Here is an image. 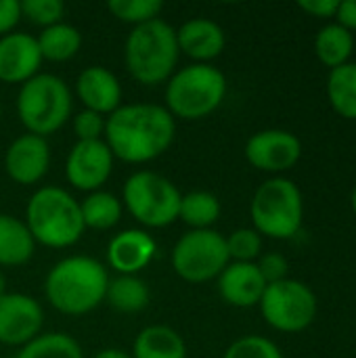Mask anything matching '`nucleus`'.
I'll return each instance as SVG.
<instances>
[{"mask_svg": "<svg viewBox=\"0 0 356 358\" xmlns=\"http://www.w3.org/2000/svg\"><path fill=\"white\" fill-rule=\"evenodd\" d=\"M21 21V6L17 0H0V38L15 31Z\"/></svg>", "mask_w": 356, "mask_h": 358, "instance_id": "c9c22d12", "label": "nucleus"}, {"mask_svg": "<svg viewBox=\"0 0 356 358\" xmlns=\"http://www.w3.org/2000/svg\"><path fill=\"white\" fill-rule=\"evenodd\" d=\"M151 300L149 285L138 275H118L115 279H109L105 302L124 315H134L147 308Z\"/></svg>", "mask_w": 356, "mask_h": 358, "instance_id": "5701e85b", "label": "nucleus"}, {"mask_svg": "<svg viewBox=\"0 0 356 358\" xmlns=\"http://www.w3.org/2000/svg\"><path fill=\"white\" fill-rule=\"evenodd\" d=\"M80 212L86 229L92 231H109L115 224H120L124 206L122 199L105 189L86 193V197L80 201Z\"/></svg>", "mask_w": 356, "mask_h": 358, "instance_id": "393cba45", "label": "nucleus"}, {"mask_svg": "<svg viewBox=\"0 0 356 358\" xmlns=\"http://www.w3.org/2000/svg\"><path fill=\"white\" fill-rule=\"evenodd\" d=\"M132 358H187L183 336L168 325H149L138 331L132 344Z\"/></svg>", "mask_w": 356, "mask_h": 358, "instance_id": "412c9836", "label": "nucleus"}, {"mask_svg": "<svg viewBox=\"0 0 356 358\" xmlns=\"http://www.w3.org/2000/svg\"><path fill=\"white\" fill-rule=\"evenodd\" d=\"M0 111H2V99H0Z\"/></svg>", "mask_w": 356, "mask_h": 358, "instance_id": "a19ab883", "label": "nucleus"}, {"mask_svg": "<svg viewBox=\"0 0 356 358\" xmlns=\"http://www.w3.org/2000/svg\"><path fill=\"white\" fill-rule=\"evenodd\" d=\"M4 294H6V275L0 268V296H4Z\"/></svg>", "mask_w": 356, "mask_h": 358, "instance_id": "58836bf2", "label": "nucleus"}, {"mask_svg": "<svg viewBox=\"0 0 356 358\" xmlns=\"http://www.w3.org/2000/svg\"><path fill=\"white\" fill-rule=\"evenodd\" d=\"M73 109V96L67 82L55 73H38L21 84L17 94V115L25 132L50 136L61 130Z\"/></svg>", "mask_w": 356, "mask_h": 358, "instance_id": "0eeeda50", "label": "nucleus"}, {"mask_svg": "<svg viewBox=\"0 0 356 358\" xmlns=\"http://www.w3.org/2000/svg\"><path fill=\"white\" fill-rule=\"evenodd\" d=\"M334 21L348 31H356V0H340Z\"/></svg>", "mask_w": 356, "mask_h": 358, "instance_id": "e433bc0d", "label": "nucleus"}, {"mask_svg": "<svg viewBox=\"0 0 356 358\" xmlns=\"http://www.w3.org/2000/svg\"><path fill=\"white\" fill-rule=\"evenodd\" d=\"M109 273L97 258L67 256L46 275L44 296L48 304L67 317H82L105 302Z\"/></svg>", "mask_w": 356, "mask_h": 358, "instance_id": "f03ea898", "label": "nucleus"}, {"mask_svg": "<svg viewBox=\"0 0 356 358\" xmlns=\"http://www.w3.org/2000/svg\"><path fill=\"white\" fill-rule=\"evenodd\" d=\"M176 42L180 55H187L193 63H212L227 46V34L220 23L195 17L176 29Z\"/></svg>", "mask_w": 356, "mask_h": 358, "instance_id": "6ab92c4d", "label": "nucleus"}, {"mask_svg": "<svg viewBox=\"0 0 356 358\" xmlns=\"http://www.w3.org/2000/svg\"><path fill=\"white\" fill-rule=\"evenodd\" d=\"M222 214L220 199L210 191H191L180 197L178 220L185 222L191 231L212 229Z\"/></svg>", "mask_w": 356, "mask_h": 358, "instance_id": "a878e982", "label": "nucleus"}, {"mask_svg": "<svg viewBox=\"0 0 356 358\" xmlns=\"http://www.w3.org/2000/svg\"><path fill=\"white\" fill-rule=\"evenodd\" d=\"M13 358H84L82 346L67 334H40L29 344L21 346Z\"/></svg>", "mask_w": 356, "mask_h": 358, "instance_id": "cd10ccee", "label": "nucleus"}, {"mask_svg": "<svg viewBox=\"0 0 356 358\" xmlns=\"http://www.w3.org/2000/svg\"><path fill=\"white\" fill-rule=\"evenodd\" d=\"M44 325V310L27 294L0 296V344L25 346L36 340Z\"/></svg>", "mask_w": 356, "mask_h": 358, "instance_id": "ddd939ff", "label": "nucleus"}, {"mask_svg": "<svg viewBox=\"0 0 356 358\" xmlns=\"http://www.w3.org/2000/svg\"><path fill=\"white\" fill-rule=\"evenodd\" d=\"M42 52L36 36L25 31H10L0 38V82L25 84L40 73Z\"/></svg>", "mask_w": 356, "mask_h": 358, "instance_id": "2eb2a0df", "label": "nucleus"}, {"mask_svg": "<svg viewBox=\"0 0 356 358\" xmlns=\"http://www.w3.org/2000/svg\"><path fill=\"white\" fill-rule=\"evenodd\" d=\"M350 206H353V212L356 216V185L353 187V193H350Z\"/></svg>", "mask_w": 356, "mask_h": 358, "instance_id": "ea45409f", "label": "nucleus"}, {"mask_svg": "<svg viewBox=\"0 0 356 358\" xmlns=\"http://www.w3.org/2000/svg\"><path fill=\"white\" fill-rule=\"evenodd\" d=\"M258 308L264 323L275 331L300 334L315 323L319 300L311 285L287 277L283 281L266 285Z\"/></svg>", "mask_w": 356, "mask_h": 358, "instance_id": "1a4fd4ad", "label": "nucleus"}, {"mask_svg": "<svg viewBox=\"0 0 356 358\" xmlns=\"http://www.w3.org/2000/svg\"><path fill=\"white\" fill-rule=\"evenodd\" d=\"M256 266L262 275V279L266 281V285L283 281L290 277V262L281 252H266L256 260Z\"/></svg>", "mask_w": 356, "mask_h": 358, "instance_id": "72a5a7b5", "label": "nucleus"}, {"mask_svg": "<svg viewBox=\"0 0 356 358\" xmlns=\"http://www.w3.org/2000/svg\"><path fill=\"white\" fill-rule=\"evenodd\" d=\"M176 120L164 105L122 103L105 122L103 141L113 157L141 166L162 157L174 143Z\"/></svg>", "mask_w": 356, "mask_h": 358, "instance_id": "f257e3e1", "label": "nucleus"}, {"mask_svg": "<svg viewBox=\"0 0 356 358\" xmlns=\"http://www.w3.org/2000/svg\"><path fill=\"white\" fill-rule=\"evenodd\" d=\"M225 241L231 262H256L262 256V235L252 227L235 229Z\"/></svg>", "mask_w": 356, "mask_h": 358, "instance_id": "c756f323", "label": "nucleus"}, {"mask_svg": "<svg viewBox=\"0 0 356 358\" xmlns=\"http://www.w3.org/2000/svg\"><path fill=\"white\" fill-rule=\"evenodd\" d=\"M25 227L36 243L50 250L76 245L86 227L80 212V201L63 187H40L25 206Z\"/></svg>", "mask_w": 356, "mask_h": 358, "instance_id": "7ed1b4c3", "label": "nucleus"}, {"mask_svg": "<svg viewBox=\"0 0 356 358\" xmlns=\"http://www.w3.org/2000/svg\"><path fill=\"white\" fill-rule=\"evenodd\" d=\"M38 46L42 52L44 61H52V63H65L69 59H73L80 48H82V34L78 27L61 21L55 23L50 27H44L38 36Z\"/></svg>", "mask_w": 356, "mask_h": 358, "instance_id": "b1692460", "label": "nucleus"}, {"mask_svg": "<svg viewBox=\"0 0 356 358\" xmlns=\"http://www.w3.org/2000/svg\"><path fill=\"white\" fill-rule=\"evenodd\" d=\"M216 283L220 298L235 308L258 306L266 289V281L262 279L256 262H229Z\"/></svg>", "mask_w": 356, "mask_h": 358, "instance_id": "a211bd4d", "label": "nucleus"}, {"mask_svg": "<svg viewBox=\"0 0 356 358\" xmlns=\"http://www.w3.org/2000/svg\"><path fill=\"white\" fill-rule=\"evenodd\" d=\"M243 153L252 168L273 176H283L300 162L302 141L290 130L266 128L248 138Z\"/></svg>", "mask_w": 356, "mask_h": 358, "instance_id": "9b49d317", "label": "nucleus"}, {"mask_svg": "<svg viewBox=\"0 0 356 358\" xmlns=\"http://www.w3.org/2000/svg\"><path fill=\"white\" fill-rule=\"evenodd\" d=\"M222 358H283V352L264 336H243L225 350Z\"/></svg>", "mask_w": 356, "mask_h": 358, "instance_id": "7c9ffc66", "label": "nucleus"}, {"mask_svg": "<svg viewBox=\"0 0 356 358\" xmlns=\"http://www.w3.org/2000/svg\"><path fill=\"white\" fill-rule=\"evenodd\" d=\"M107 8L118 21L136 27L153 19H159V13L164 10V2L162 0H109Z\"/></svg>", "mask_w": 356, "mask_h": 358, "instance_id": "c85d7f7f", "label": "nucleus"}, {"mask_svg": "<svg viewBox=\"0 0 356 358\" xmlns=\"http://www.w3.org/2000/svg\"><path fill=\"white\" fill-rule=\"evenodd\" d=\"M50 168L48 141L36 134H19L4 153V170L8 178L21 187L38 185Z\"/></svg>", "mask_w": 356, "mask_h": 358, "instance_id": "4468645a", "label": "nucleus"}, {"mask_svg": "<svg viewBox=\"0 0 356 358\" xmlns=\"http://www.w3.org/2000/svg\"><path fill=\"white\" fill-rule=\"evenodd\" d=\"M180 197L178 187L153 170L132 172L122 189V206L147 229H164L176 222Z\"/></svg>", "mask_w": 356, "mask_h": 358, "instance_id": "6e6552de", "label": "nucleus"}, {"mask_svg": "<svg viewBox=\"0 0 356 358\" xmlns=\"http://www.w3.org/2000/svg\"><path fill=\"white\" fill-rule=\"evenodd\" d=\"M252 229L262 237L287 241L294 239L304 224V197L300 187L285 176H271L252 195L250 201Z\"/></svg>", "mask_w": 356, "mask_h": 358, "instance_id": "423d86ee", "label": "nucleus"}, {"mask_svg": "<svg viewBox=\"0 0 356 358\" xmlns=\"http://www.w3.org/2000/svg\"><path fill=\"white\" fill-rule=\"evenodd\" d=\"M92 358H132L130 352L126 350H120V348H105V350H99Z\"/></svg>", "mask_w": 356, "mask_h": 358, "instance_id": "4c0bfd02", "label": "nucleus"}, {"mask_svg": "<svg viewBox=\"0 0 356 358\" xmlns=\"http://www.w3.org/2000/svg\"><path fill=\"white\" fill-rule=\"evenodd\" d=\"M157 254L153 235L145 229H124L107 243V266L118 275H138Z\"/></svg>", "mask_w": 356, "mask_h": 358, "instance_id": "dca6fc26", "label": "nucleus"}, {"mask_svg": "<svg viewBox=\"0 0 356 358\" xmlns=\"http://www.w3.org/2000/svg\"><path fill=\"white\" fill-rule=\"evenodd\" d=\"M227 76L212 63H191L166 82V109L174 120L197 122L212 115L227 96Z\"/></svg>", "mask_w": 356, "mask_h": 358, "instance_id": "39448f33", "label": "nucleus"}, {"mask_svg": "<svg viewBox=\"0 0 356 358\" xmlns=\"http://www.w3.org/2000/svg\"><path fill=\"white\" fill-rule=\"evenodd\" d=\"M21 19L25 17L29 23L44 27H50L55 23L63 21L65 4L61 0H21Z\"/></svg>", "mask_w": 356, "mask_h": 358, "instance_id": "2f4dec72", "label": "nucleus"}, {"mask_svg": "<svg viewBox=\"0 0 356 358\" xmlns=\"http://www.w3.org/2000/svg\"><path fill=\"white\" fill-rule=\"evenodd\" d=\"M76 94L84 109L107 117L122 105L124 92L118 76L111 69L103 65H90L80 71L76 80Z\"/></svg>", "mask_w": 356, "mask_h": 358, "instance_id": "f3484780", "label": "nucleus"}, {"mask_svg": "<svg viewBox=\"0 0 356 358\" xmlns=\"http://www.w3.org/2000/svg\"><path fill=\"white\" fill-rule=\"evenodd\" d=\"M36 241L23 220L0 214V268L23 266L31 260Z\"/></svg>", "mask_w": 356, "mask_h": 358, "instance_id": "aec40b11", "label": "nucleus"}, {"mask_svg": "<svg viewBox=\"0 0 356 358\" xmlns=\"http://www.w3.org/2000/svg\"><path fill=\"white\" fill-rule=\"evenodd\" d=\"M113 153L105 141H78L65 159L67 182L84 193L101 191L113 170Z\"/></svg>", "mask_w": 356, "mask_h": 358, "instance_id": "f8f14e48", "label": "nucleus"}, {"mask_svg": "<svg viewBox=\"0 0 356 358\" xmlns=\"http://www.w3.org/2000/svg\"><path fill=\"white\" fill-rule=\"evenodd\" d=\"M327 99L332 109L356 122V63L350 61L336 69H329L327 76Z\"/></svg>", "mask_w": 356, "mask_h": 358, "instance_id": "bb28decb", "label": "nucleus"}, {"mask_svg": "<svg viewBox=\"0 0 356 358\" xmlns=\"http://www.w3.org/2000/svg\"><path fill=\"white\" fill-rule=\"evenodd\" d=\"M338 4H340V0H300V2H298V6H300L306 15L317 17V19H323V21L336 19Z\"/></svg>", "mask_w": 356, "mask_h": 358, "instance_id": "f704fd0d", "label": "nucleus"}, {"mask_svg": "<svg viewBox=\"0 0 356 358\" xmlns=\"http://www.w3.org/2000/svg\"><path fill=\"white\" fill-rule=\"evenodd\" d=\"M231 262L225 235L214 229L187 231L172 250V268L187 283H206L218 279V275Z\"/></svg>", "mask_w": 356, "mask_h": 358, "instance_id": "9d476101", "label": "nucleus"}, {"mask_svg": "<svg viewBox=\"0 0 356 358\" xmlns=\"http://www.w3.org/2000/svg\"><path fill=\"white\" fill-rule=\"evenodd\" d=\"M176 29L159 19L132 27L124 44V63L128 73L143 86L166 84L178 65Z\"/></svg>", "mask_w": 356, "mask_h": 358, "instance_id": "20e7f679", "label": "nucleus"}, {"mask_svg": "<svg viewBox=\"0 0 356 358\" xmlns=\"http://www.w3.org/2000/svg\"><path fill=\"white\" fill-rule=\"evenodd\" d=\"M315 55L329 69L350 63L355 55V34L336 21L325 23L315 36Z\"/></svg>", "mask_w": 356, "mask_h": 358, "instance_id": "4be33fe9", "label": "nucleus"}, {"mask_svg": "<svg viewBox=\"0 0 356 358\" xmlns=\"http://www.w3.org/2000/svg\"><path fill=\"white\" fill-rule=\"evenodd\" d=\"M107 117L88 109H82L73 117V134L78 141H103Z\"/></svg>", "mask_w": 356, "mask_h": 358, "instance_id": "473e14b6", "label": "nucleus"}]
</instances>
